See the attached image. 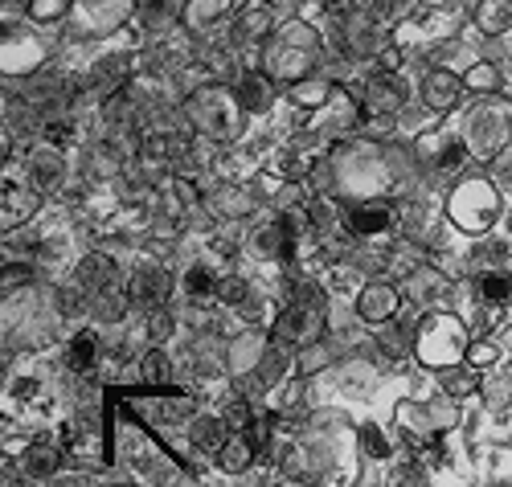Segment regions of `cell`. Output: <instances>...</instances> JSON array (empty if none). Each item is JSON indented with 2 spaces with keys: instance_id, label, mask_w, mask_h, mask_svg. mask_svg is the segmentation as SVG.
I'll return each instance as SVG.
<instances>
[{
  "instance_id": "2",
  "label": "cell",
  "mask_w": 512,
  "mask_h": 487,
  "mask_svg": "<svg viewBox=\"0 0 512 487\" xmlns=\"http://www.w3.org/2000/svg\"><path fill=\"white\" fill-rule=\"evenodd\" d=\"M451 221L463 230H488L492 221L500 217V193L492 189V181H484V176H467V181L455 185L451 201Z\"/></svg>"
},
{
  "instance_id": "10",
  "label": "cell",
  "mask_w": 512,
  "mask_h": 487,
  "mask_svg": "<svg viewBox=\"0 0 512 487\" xmlns=\"http://www.w3.org/2000/svg\"><path fill=\"white\" fill-rule=\"evenodd\" d=\"M476 29L488 37H504L512 29V0H476V13H472Z\"/></svg>"
},
{
  "instance_id": "6",
  "label": "cell",
  "mask_w": 512,
  "mask_h": 487,
  "mask_svg": "<svg viewBox=\"0 0 512 487\" xmlns=\"http://www.w3.org/2000/svg\"><path fill=\"white\" fill-rule=\"evenodd\" d=\"M361 103H365L369 115H394V111H402V103H406V86H402L398 74H377V78L365 86Z\"/></svg>"
},
{
  "instance_id": "22",
  "label": "cell",
  "mask_w": 512,
  "mask_h": 487,
  "mask_svg": "<svg viewBox=\"0 0 512 487\" xmlns=\"http://www.w3.org/2000/svg\"><path fill=\"white\" fill-rule=\"evenodd\" d=\"M250 463V447L238 438V442H230V447L222 451V467H230V471H238V467H246Z\"/></svg>"
},
{
  "instance_id": "5",
  "label": "cell",
  "mask_w": 512,
  "mask_h": 487,
  "mask_svg": "<svg viewBox=\"0 0 512 487\" xmlns=\"http://www.w3.org/2000/svg\"><path fill=\"white\" fill-rule=\"evenodd\" d=\"M37 205H41V189L29 181L21 168L0 172V226L5 230L25 226V221L37 213Z\"/></svg>"
},
{
  "instance_id": "17",
  "label": "cell",
  "mask_w": 512,
  "mask_h": 487,
  "mask_svg": "<svg viewBox=\"0 0 512 487\" xmlns=\"http://www.w3.org/2000/svg\"><path fill=\"white\" fill-rule=\"evenodd\" d=\"M463 86L467 91H500V66H492V62H476L472 70L463 74Z\"/></svg>"
},
{
  "instance_id": "3",
  "label": "cell",
  "mask_w": 512,
  "mask_h": 487,
  "mask_svg": "<svg viewBox=\"0 0 512 487\" xmlns=\"http://www.w3.org/2000/svg\"><path fill=\"white\" fill-rule=\"evenodd\" d=\"M467 352V332L451 316H431L418 332V357L431 365H455Z\"/></svg>"
},
{
  "instance_id": "28",
  "label": "cell",
  "mask_w": 512,
  "mask_h": 487,
  "mask_svg": "<svg viewBox=\"0 0 512 487\" xmlns=\"http://www.w3.org/2000/svg\"><path fill=\"white\" fill-rule=\"evenodd\" d=\"M353 5H357V0H320V9H324L328 17H349Z\"/></svg>"
},
{
  "instance_id": "1",
  "label": "cell",
  "mask_w": 512,
  "mask_h": 487,
  "mask_svg": "<svg viewBox=\"0 0 512 487\" xmlns=\"http://www.w3.org/2000/svg\"><path fill=\"white\" fill-rule=\"evenodd\" d=\"M316 50H320V33L308 25V21H291L275 33L271 50H267V70L275 78H291V74H304L312 62H316Z\"/></svg>"
},
{
  "instance_id": "4",
  "label": "cell",
  "mask_w": 512,
  "mask_h": 487,
  "mask_svg": "<svg viewBox=\"0 0 512 487\" xmlns=\"http://www.w3.org/2000/svg\"><path fill=\"white\" fill-rule=\"evenodd\" d=\"M193 119H197V127L205 131V136L230 140L242 127V103L230 91H201L193 99Z\"/></svg>"
},
{
  "instance_id": "8",
  "label": "cell",
  "mask_w": 512,
  "mask_h": 487,
  "mask_svg": "<svg viewBox=\"0 0 512 487\" xmlns=\"http://www.w3.org/2000/svg\"><path fill=\"white\" fill-rule=\"evenodd\" d=\"M459 78L451 74V70H443V66H435L431 74L422 78V99H426V107H435V111H451L455 103H459Z\"/></svg>"
},
{
  "instance_id": "7",
  "label": "cell",
  "mask_w": 512,
  "mask_h": 487,
  "mask_svg": "<svg viewBox=\"0 0 512 487\" xmlns=\"http://www.w3.org/2000/svg\"><path fill=\"white\" fill-rule=\"evenodd\" d=\"M230 17H234V0H185L181 5V21L197 33H213Z\"/></svg>"
},
{
  "instance_id": "12",
  "label": "cell",
  "mask_w": 512,
  "mask_h": 487,
  "mask_svg": "<svg viewBox=\"0 0 512 487\" xmlns=\"http://www.w3.org/2000/svg\"><path fill=\"white\" fill-rule=\"evenodd\" d=\"M472 144H476V152L492 156V152L504 144V119H500V115H488V111H480V119H476V131H472Z\"/></svg>"
},
{
  "instance_id": "30",
  "label": "cell",
  "mask_w": 512,
  "mask_h": 487,
  "mask_svg": "<svg viewBox=\"0 0 512 487\" xmlns=\"http://www.w3.org/2000/svg\"><path fill=\"white\" fill-rule=\"evenodd\" d=\"M29 467L33 471H50L54 467V455L50 451H37V455H29Z\"/></svg>"
},
{
  "instance_id": "25",
  "label": "cell",
  "mask_w": 512,
  "mask_h": 487,
  "mask_svg": "<svg viewBox=\"0 0 512 487\" xmlns=\"http://www.w3.org/2000/svg\"><path fill=\"white\" fill-rule=\"evenodd\" d=\"M144 377H152V381H160V373H168V361H164V352L156 348V352H148V357H144Z\"/></svg>"
},
{
  "instance_id": "27",
  "label": "cell",
  "mask_w": 512,
  "mask_h": 487,
  "mask_svg": "<svg viewBox=\"0 0 512 487\" xmlns=\"http://www.w3.org/2000/svg\"><path fill=\"white\" fill-rule=\"evenodd\" d=\"M361 438H365L369 455H386V451H390V447H386V438H381V430H377V426H365V430H361Z\"/></svg>"
},
{
  "instance_id": "16",
  "label": "cell",
  "mask_w": 512,
  "mask_h": 487,
  "mask_svg": "<svg viewBox=\"0 0 512 487\" xmlns=\"http://www.w3.org/2000/svg\"><path fill=\"white\" fill-rule=\"evenodd\" d=\"M25 13H29L33 25L50 29V25H58L70 13V0H25Z\"/></svg>"
},
{
  "instance_id": "26",
  "label": "cell",
  "mask_w": 512,
  "mask_h": 487,
  "mask_svg": "<svg viewBox=\"0 0 512 487\" xmlns=\"http://www.w3.org/2000/svg\"><path fill=\"white\" fill-rule=\"evenodd\" d=\"M463 357L472 361V365H492V361H496V344H472V348L463 352Z\"/></svg>"
},
{
  "instance_id": "11",
  "label": "cell",
  "mask_w": 512,
  "mask_h": 487,
  "mask_svg": "<svg viewBox=\"0 0 512 487\" xmlns=\"http://www.w3.org/2000/svg\"><path fill=\"white\" fill-rule=\"evenodd\" d=\"M111 279H115V262L107 258V254H91V258H82V267H78V287L82 291H107L111 287Z\"/></svg>"
},
{
  "instance_id": "24",
  "label": "cell",
  "mask_w": 512,
  "mask_h": 487,
  "mask_svg": "<svg viewBox=\"0 0 512 487\" xmlns=\"http://www.w3.org/2000/svg\"><path fill=\"white\" fill-rule=\"evenodd\" d=\"M148 332H152L156 340H164L168 332H173V316H168L164 307H156V312H152V320H148Z\"/></svg>"
},
{
  "instance_id": "21",
  "label": "cell",
  "mask_w": 512,
  "mask_h": 487,
  "mask_svg": "<svg viewBox=\"0 0 512 487\" xmlns=\"http://www.w3.org/2000/svg\"><path fill=\"white\" fill-rule=\"evenodd\" d=\"M246 107H267L271 103V86H267V78H246Z\"/></svg>"
},
{
  "instance_id": "18",
  "label": "cell",
  "mask_w": 512,
  "mask_h": 487,
  "mask_svg": "<svg viewBox=\"0 0 512 487\" xmlns=\"http://www.w3.org/2000/svg\"><path fill=\"white\" fill-rule=\"evenodd\" d=\"M271 29V9L263 5V9H250V13H242L238 17V33L242 37H263Z\"/></svg>"
},
{
  "instance_id": "23",
  "label": "cell",
  "mask_w": 512,
  "mask_h": 487,
  "mask_svg": "<svg viewBox=\"0 0 512 487\" xmlns=\"http://www.w3.org/2000/svg\"><path fill=\"white\" fill-rule=\"evenodd\" d=\"M484 295L496 299V303H504V299L512 295V279H508V275H488V279H484Z\"/></svg>"
},
{
  "instance_id": "15",
  "label": "cell",
  "mask_w": 512,
  "mask_h": 487,
  "mask_svg": "<svg viewBox=\"0 0 512 487\" xmlns=\"http://www.w3.org/2000/svg\"><path fill=\"white\" fill-rule=\"evenodd\" d=\"M394 226V209L390 205H365L353 213V230L357 234H386Z\"/></svg>"
},
{
  "instance_id": "9",
  "label": "cell",
  "mask_w": 512,
  "mask_h": 487,
  "mask_svg": "<svg viewBox=\"0 0 512 487\" xmlns=\"http://www.w3.org/2000/svg\"><path fill=\"white\" fill-rule=\"evenodd\" d=\"M357 307H361V316H365L369 324H381V320H390V316L398 312V291L386 287V283H373V287L361 291Z\"/></svg>"
},
{
  "instance_id": "19",
  "label": "cell",
  "mask_w": 512,
  "mask_h": 487,
  "mask_svg": "<svg viewBox=\"0 0 512 487\" xmlns=\"http://www.w3.org/2000/svg\"><path fill=\"white\" fill-rule=\"evenodd\" d=\"M70 361H74V369H87V365L95 361V340H91V332L74 336V344H70Z\"/></svg>"
},
{
  "instance_id": "14",
  "label": "cell",
  "mask_w": 512,
  "mask_h": 487,
  "mask_svg": "<svg viewBox=\"0 0 512 487\" xmlns=\"http://www.w3.org/2000/svg\"><path fill=\"white\" fill-rule=\"evenodd\" d=\"M136 17H140V25H144L148 33H160V29L173 25L177 9H173V0H140V5H136Z\"/></svg>"
},
{
  "instance_id": "13",
  "label": "cell",
  "mask_w": 512,
  "mask_h": 487,
  "mask_svg": "<svg viewBox=\"0 0 512 487\" xmlns=\"http://www.w3.org/2000/svg\"><path fill=\"white\" fill-rule=\"evenodd\" d=\"M132 295L136 299H144V303H164V295H168V271H160V267H144L140 275H136V283H132Z\"/></svg>"
},
{
  "instance_id": "29",
  "label": "cell",
  "mask_w": 512,
  "mask_h": 487,
  "mask_svg": "<svg viewBox=\"0 0 512 487\" xmlns=\"http://www.w3.org/2000/svg\"><path fill=\"white\" fill-rule=\"evenodd\" d=\"M472 385H476V381L467 377V373H451V377H447V389H451V393H467Z\"/></svg>"
},
{
  "instance_id": "20",
  "label": "cell",
  "mask_w": 512,
  "mask_h": 487,
  "mask_svg": "<svg viewBox=\"0 0 512 487\" xmlns=\"http://www.w3.org/2000/svg\"><path fill=\"white\" fill-rule=\"evenodd\" d=\"M185 287H189L193 295H209V291H218V279H213V271H209V267H189Z\"/></svg>"
}]
</instances>
